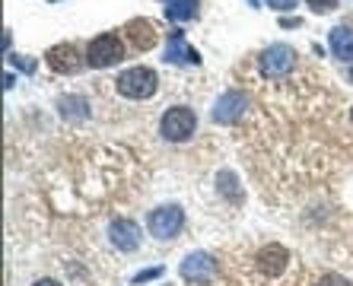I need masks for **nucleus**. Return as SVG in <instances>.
Masks as SVG:
<instances>
[{
	"mask_svg": "<svg viewBox=\"0 0 353 286\" xmlns=\"http://www.w3.org/2000/svg\"><path fill=\"white\" fill-rule=\"evenodd\" d=\"M115 86L124 99H150L157 92L159 80L150 67H131V70H124V74L118 76Z\"/></svg>",
	"mask_w": 353,
	"mask_h": 286,
	"instance_id": "1",
	"label": "nucleus"
},
{
	"mask_svg": "<svg viewBox=\"0 0 353 286\" xmlns=\"http://www.w3.org/2000/svg\"><path fill=\"white\" fill-rule=\"evenodd\" d=\"M121 57H124V41L118 39L115 32H102L99 39H92L90 48H86V64L96 67V70L118 64Z\"/></svg>",
	"mask_w": 353,
	"mask_h": 286,
	"instance_id": "2",
	"label": "nucleus"
},
{
	"mask_svg": "<svg viewBox=\"0 0 353 286\" xmlns=\"http://www.w3.org/2000/svg\"><path fill=\"white\" fill-rule=\"evenodd\" d=\"M159 131H163L165 140H172V143H181V140H188L191 134L197 131V114L185 105H175L163 114V121H159Z\"/></svg>",
	"mask_w": 353,
	"mask_h": 286,
	"instance_id": "3",
	"label": "nucleus"
},
{
	"mask_svg": "<svg viewBox=\"0 0 353 286\" xmlns=\"http://www.w3.org/2000/svg\"><path fill=\"white\" fill-rule=\"evenodd\" d=\"M147 226H150V232H153L159 242H165V238H175L181 232V226H185V210H181L179 204L157 207V210L150 213Z\"/></svg>",
	"mask_w": 353,
	"mask_h": 286,
	"instance_id": "4",
	"label": "nucleus"
},
{
	"mask_svg": "<svg viewBox=\"0 0 353 286\" xmlns=\"http://www.w3.org/2000/svg\"><path fill=\"white\" fill-rule=\"evenodd\" d=\"M181 277L188 283H210L216 277V261L214 254L207 252H191L185 261H181Z\"/></svg>",
	"mask_w": 353,
	"mask_h": 286,
	"instance_id": "5",
	"label": "nucleus"
},
{
	"mask_svg": "<svg viewBox=\"0 0 353 286\" xmlns=\"http://www.w3.org/2000/svg\"><path fill=\"white\" fill-rule=\"evenodd\" d=\"M261 67L268 76H287L296 67V51L290 45H271L261 54Z\"/></svg>",
	"mask_w": 353,
	"mask_h": 286,
	"instance_id": "6",
	"label": "nucleus"
},
{
	"mask_svg": "<svg viewBox=\"0 0 353 286\" xmlns=\"http://www.w3.org/2000/svg\"><path fill=\"white\" fill-rule=\"evenodd\" d=\"M245 108H248V96H245V92H239V90L223 92V96L216 99V105H214V121L232 124V121H239V118L245 114Z\"/></svg>",
	"mask_w": 353,
	"mask_h": 286,
	"instance_id": "7",
	"label": "nucleus"
},
{
	"mask_svg": "<svg viewBox=\"0 0 353 286\" xmlns=\"http://www.w3.org/2000/svg\"><path fill=\"white\" fill-rule=\"evenodd\" d=\"M108 238L118 252H134L140 245V226L134 220H115L108 226Z\"/></svg>",
	"mask_w": 353,
	"mask_h": 286,
	"instance_id": "8",
	"label": "nucleus"
},
{
	"mask_svg": "<svg viewBox=\"0 0 353 286\" xmlns=\"http://www.w3.org/2000/svg\"><path fill=\"white\" fill-rule=\"evenodd\" d=\"M45 61H48V67L51 70H58V74H77V70L83 67V61H80V54H77L74 45H54Z\"/></svg>",
	"mask_w": 353,
	"mask_h": 286,
	"instance_id": "9",
	"label": "nucleus"
},
{
	"mask_svg": "<svg viewBox=\"0 0 353 286\" xmlns=\"http://www.w3.org/2000/svg\"><path fill=\"white\" fill-rule=\"evenodd\" d=\"M197 61H201V54L185 41V32L175 29L169 35V45H165V64H197Z\"/></svg>",
	"mask_w": 353,
	"mask_h": 286,
	"instance_id": "10",
	"label": "nucleus"
},
{
	"mask_svg": "<svg viewBox=\"0 0 353 286\" xmlns=\"http://www.w3.org/2000/svg\"><path fill=\"white\" fill-rule=\"evenodd\" d=\"M287 261H290V254H287V248H280V245H268L258 254V267L268 277H280V270L287 267Z\"/></svg>",
	"mask_w": 353,
	"mask_h": 286,
	"instance_id": "11",
	"label": "nucleus"
},
{
	"mask_svg": "<svg viewBox=\"0 0 353 286\" xmlns=\"http://www.w3.org/2000/svg\"><path fill=\"white\" fill-rule=\"evenodd\" d=\"M128 35H131L134 48L137 51H150L153 45H157V29H153V23H147V19H134V23H128Z\"/></svg>",
	"mask_w": 353,
	"mask_h": 286,
	"instance_id": "12",
	"label": "nucleus"
},
{
	"mask_svg": "<svg viewBox=\"0 0 353 286\" xmlns=\"http://www.w3.org/2000/svg\"><path fill=\"white\" fill-rule=\"evenodd\" d=\"M328 41H331V51H334V57H341V61H353V29H347V25H337V29H331Z\"/></svg>",
	"mask_w": 353,
	"mask_h": 286,
	"instance_id": "13",
	"label": "nucleus"
},
{
	"mask_svg": "<svg viewBox=\"0 0 353 286\" xmlns=\"http://www.w3.org/2000/svg\"><path fill=\"white\" fill-rule=\"evenodd\" d=\"M194 17H197V0H169V7H165V19H172V23H185V19Z\"/></svg>",
	"mask_w": 353,
	"mask_h": 286,
	"instance_id": "14",
	"label": "nucleus"
},
{
	"mask_svg": "<svg viewBox=\"0 0 353 286\" xmlns=\"http://www.w3.org/2000/svg\"><path fill=\"white\" fill-rule=\"evenodd\" d=\"M61 114L64 118H70V121H83L86 118V99L83 96H67V99H61Z\"/></svg>",
	"mask_w": 353,
	"mask_h": 286,
	"instance_id": "15",
	"label": "nucleus"
},
{
	"mask_svg": "<svg viewBox=\"0 0 353 286\" xmlns=\"http://www.w3.org/2000/svg\"><path fill=\"white\" fill-rule=\"evenodd\" d=\"M157 277H163V267L140 270V274H134V280H131V283H134V286H140V283H150V280H157Z\"/></svg>",
	"mask_w": 353,
	"mask_h": 286,
	"instance_id": "16",
	"label": "nucleus"
},
{
	"mask_svg": "<svg viewBox=\"0 0 353 286\" xmlns=\"http://www.w3.org/2000/svg\"><path fill=\"white\" fill-rule=\"evenodd\" d=\"M220 181H223V191L232 197V201H239V191H236V175L232 172H223L220 175Z\"/></svg>",
	"mask_w": 353,
	"mask_h": 286,
	"instance_id": "17",
	"label": "nucleus"
},
{
	"mask_svg": "<svg viewBox=\"0 0 353 286\" xmlns=\"http://www.w3.org/2000/svg\"><path fill=\"white\" fill-rule=\"evenodd\" d=\"M10 61H13V67H19V70H23V74H32V70H35V61H32V57L13 54V57H10Z\"/></svg>",
	"mask_w": 353,
	"mask_h": 286,
	"instance_id": "18",
	"label": "nucleus"
},
{
	"mask_svg": "<svg viewBox=\"0 0 353 286\" xmlns=\"http://www.w3.org/2000/svg\"><path fill=\"white\" fill-rule=\"evenodd\" d=\"M337 0H309V7L315 10V13H328V10H334Z\"/></svg>",
	"mask_w": 353,
	"mask_h": 286,
	"instance_id": "19",
	"label": "nucleus"
},
{
	"mask_svg": "<svg viewBox=\"0 0 353 286\" xmlns=\"http://www.w3.org/2000/svg\"><path fill=\"white\" fill-rule=\"evenodd\" d=\"M321 286H350V283H347L341 274H325V277H321Z\"/></svg>",
	"mask_w": 353,
	"mask_h": 286,
	"instance_id": "20",
	"label": "nucleus"
},
{
	"mask_svg": "<svg viewBox=\"0 0 353 286\" xmlns=\"http://www.w3.org/2000/svg\"><path fill=\"white\" fill-rule=\"evenodd\" d=\"M271 3V10H293L296 7V0H268Z\"/></svg>",
	"mask_w": 353,
	"mask_h": 286,
	"instance_id": "21",
	"label": "nucleus"
},
{
	"mask_svg": "<svg viewBox=\"0 0 353 286\" xmlns=\"http://www.w3.org/2000/svg\"><path fill=\"white\" fill-rule=\"evenodd\" d=\"M32 286H61V283H58V280H35Z\"/></svg>",
	"mask_w": 353,
	"mask_h": 286,
	"instance_id": "22",
	"label": "nucleus"
},
{
	"mask_svg": "<svg viewBox=\"0 0 353 286\" xmlns=\"http://www.w3.org/2000/svg\"><path fill=\"white\" fill-rule=\"evenodd\" d=\"M248 7H258V0H248Z\"/></svg>",
	"mask_w": 353,
	"mask_h": 286,
	"instance_id": "23",
	"label": "nucleus"
},
{
	"mask_svg": "<svg viewBox=\"0 0 353 286\" xmlns=\"http://www.w3.org/2000/svg\"><path fill=\"white\" fill-rule=\"evenodd\" d=\"M350 83H353V67H350Z\"/></svg>",
	"mask_w": 353,
	"mask_h": 286,
	"instance_id": "24",
	"label": "nucleus"
},
{
	"mask_svg": "<svg viewBox=\"0 0 353 286\" xmlns=\"http://www.w3.org/2000/svg\"><path fill=\"white\" fill-rule=\"evenodd\" d=\"M350 121H353V112H350Z\"/></svg>",
	"mask_w": 353,
	"mask_h": 286,
	"instance_id": "25",
	"label": "nucleus"
}]
</instances>
